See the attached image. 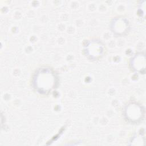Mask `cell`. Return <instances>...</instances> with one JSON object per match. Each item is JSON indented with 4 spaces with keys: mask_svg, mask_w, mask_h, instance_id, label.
Here are the masks:
<instances>
[{
    "mask_svg": "<svg viewBox=\"0 0 146 146\" xmlns=\"http://www.w3.org/2000/svg\"><path fill=\"white\" fill-rule=\"evenodd\" d=\"M33 82L34 87L38 92L48 94L56 87L58 78L52 68L43 67L36 71Z\"/></svg>",
    "mask_w": 146,
    "mask_h": 146,
    "instance_id": "obj_1",
    "label": "cell"
},
{
    "mask_svg": "<svg viewBox=\"0 0 146 146\" xmlns=\"http://www.w3.org/2000/svg\"><path fill=\"white\" fill-rule=\"evenodd\" d=\"M125 119L131 123H138L142 120L144 111L142 106L136 103H129L124 109Z\"/></svg>",
    "mask_w": 146,
    "mask_h": 146,
    "instance_id": "obj_2",
    "label": "cell"
},
{
    "mask_svg": "<svg viewBox=\"0 0 146 146\" xmlns=\"http://www.w3.org/2000/svg\"><path fill=\"white\" fill-rule=\"evenodd\" d=\"M84 51L88 58L91 59L96 60L103 56L104 47L100 41L92 40L86 43Z\"/></svg>",
    "mask_w": 146,
    "mask_h": 146,
    "instance_id": "obj_3",
    "label": "cell"
},
{
    "mask_svg": "<svg viewBox=\"0 0 146 146\" xmlns=\"http://www.w3.org/2000/svg\"><path fill=\"white\" fill-rule=\"evenodd\" d=\"M111 27L113 33L118 35H123L128 31L129 25L126 18L119 17L112 21Z\"/></svg>",
    "mask_w": 146,
    "mask_h": 146,
    "instance_id": "obj_4",
    "label": "cell"
},
{
    "mask_svg": "<svg viewBox=\"0 0 146 146\" xmlns=\"http://www.w3.org/2000/svg\"><path fill=\"white\" fill-rule=\"evenodd\" d=\"M131 66L133 70L140 74L145 72V55L143 53L136 54L131 60Z\"/></svg>",
    "mask_w": 146,
    "mask_h": 146,
    "instance_id": "obj_5",
    "label": "cell"
}]
</instances>
